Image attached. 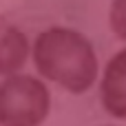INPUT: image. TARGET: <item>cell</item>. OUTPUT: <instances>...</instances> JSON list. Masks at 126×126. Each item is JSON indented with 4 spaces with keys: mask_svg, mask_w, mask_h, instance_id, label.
<instances>
[{
    "mask_svg": "<svg viewBox=\"0 0 126 126\" xmlns=\"http://www.w3.org/2000/svg\"><path fill=\"white\" fill-rule=\"evenodd\" d=\"M33 62L40 75L69 93H86L97 80V55L86 35L71 27H49L35 38Z\"/></svg>",
    "mask_w": 126,
    "mask_h": 126,
    "instance_id": "1",
    "label": "cell"
},
{
    "mask_svg": "<svg viewBox=\"0 0 126 126\" xmlns=\"http://www.w3.org/2000/svg\"><path fill=\"white\" fill-rule=\"evenodd\" d=\"M29 55L27 35L13 24H0V75H16Z\"/></svg>",
    "mask_w": 126,
    "mask_h": 126,
    "instance_id": "4",
    "label": "cell"
},
{
    "mask_svg": "<svg viewBox=\"0 0 126 126\" xmlns=\"http://www.w3.org/2000/svg\"><path fill=\"white\" fill-rule=\"evenodd\" d=\"M100 97L109 115L126 120V49L109 60L100 84Z\"/></svg>",
    "mask_w": 126,
    "mask_h": 126,
    "instance_id": "3",
    "label": "cell"
},
{
    "mask_svg": "<svg viewBox=\"0 0 126 126\" xmlns=\"http://www.w3.org/2000/svg\"><path fill=\"white\" fill-rule=\"evenodd\" d=\"M51 111V95L33 75H7L0 82V126H40Z\"/></svg>",
    "mask_w": 126,
    "mask_h": 126,
    "instance_id": "2",
    "label": "cell"
},
{
    "mask_svg": "<svg viewBox=\"0 0 126 126\" xmlns=\"http://www.w3.org/2000/svg\"><path fill=\"white\" fill-rule=\"evenodd\" d=\"M109 24L111 31L126 42V0H113L109 11Z\"/></svg>",
    "mask_w": 126,
    "mask_h": 126,
    "instance_id": "5",
    "label": "cell"
}]
</instances>
